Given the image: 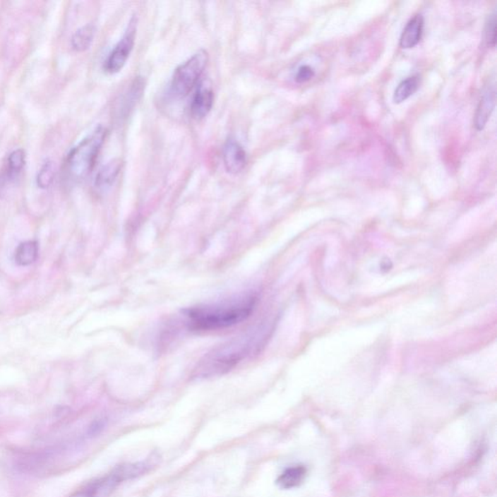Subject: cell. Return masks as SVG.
Returning a JSON list of instances; mask_svg holds the SVG:
<instances>
[{
    "mask_svg": "<svg viewBox=\"0 0 497 497\" xmlns=\"http://www.w3.org/2000/svg\"><path fill=\"white\" fill-rule=\"evenodd\" d=\"M95 27L92 25H85L79 28L72 37V46L75 50L83 52L87 50L92 45L93 37H95Z\"/></svg>",
    "mask_w": 497,
    "mask_h": 497,
    "instance_id": "cell-14",
    "label": "cell"
},
{
    "mask_svg": "<svg viewBox=\"0 0 497 497\" xmlns=\"http://www.w3.org/2000/svg\"><path fill=\"white\" fill-rule=\"evenodd\" d=\"M151 468L152 463L148 460L124 463L102 477L90 481L69 497H109L121 483L139 477Z\"/></svg>",
    "mask_w": 497,
    "mask_h": 497,
    "instance_id": "cell-3",
    "label": "cell"
},
{
    "mask_svg": "<svg viewBox=\"0 0 497 497\" xmlns=\"http://www.w3.org/2000/svg\"><path fill=\"white\" fill-rule=\"evenodd\" d=\"M136 36V20L132 19L129 23L128 30L123 37L116 44L114 50L109 54L105 62V70L109 73H116L120 71L129 58Z\"/></svg>",
    "mask_w": 497,
    "mask_h": 497,
    "instance_id": "cell-6",
    "label": "cell"
},
{
    "mask_svg": "<svg viewBox=\"0 0 497 497\" xmlns=\"http://www.w3.org/2000/svg\"><path fill=\"white\" fill-rule=\"evenodd\" d=\"M121 168V162L120 160H114L112 162H108L97 173V178H95V186L100 190L110 188L118 177Z\"/></svg>",
    "mask_w": 497,
    "mask_h": 497,
    "instance_id": "cell-12",
    "label": "cell"
},
{
    "mask_svg": "<svg viewBox=\"0 0 497 497\" xmlns=\"http://www.w3.org/2000/svg\"><path fill=\"white\" fill-rule=\"evenodd\" d=\"M419 88V78L417 76L409 77L407 79L401 82L398 87L396 88L395 95H393V101L395 103H402L403 101L407 100L411 95L417 92Z\"/></svg>",
    "mask_w": 497,
    "mask_h": 497,
    "instance_id": "cell-15",
    "label": "cell"
},
{
    "mask_svg": "<svg viewBox=\"0 0 497 497\" xmlns=\"http://www.w3.org/2000/svg\"><path fill=\"white\" fill-rule=\"evenodd\" d=\"M306 474V468L302 465L287 468L277 479V485L283 489L297 488L304 481Z\"/></svg>",
    "mask_w": 497,
    "mask_h": 497,
    "instance_id": "cell-11",
    "label": "cell"
},
{
    "mask_svg": "<svg viewBox=\"0 0 497 497\" xmlns=\"http://www.w3.org/2000/svg\"><path fill=\"white\" fill-rule=\"evenodd\" d=\"M486 38L489 46L494 47L496 43V16L491 15L486 23Z\"/></svg>",
    "mask_w": 497,
    "mask_h": 497,
    "instance_id": "cell-18",
    "label": "cell"
},
{
    "mask_svg": "<svg viewBox=\"0 0 497 497\" xmlns=\"http://www.w3.org/2000/svg\"><path fill=\"white\" fill-rule=\"evenodd\" d=\"M424 31V18L416 15L409 20L400 37V47L403 49L414 48L421 41Z\"/></svg>",
    "mask_w": 497,
    "mask_h": 497,
    "instance_id": "cell-10",
    "label": "cell"
},
{
    "mask_svg": "<svg viewBox=\"0 0 497 497\" xmlns=\"http://www.w3.org/2000/svg\"><path fill=\"white\" fill-rule=\"evenodd\" d=\"M496 106V90L489 87L481 95L475 115V126L478 131L485 128Z\"/></svg>",
    "mask_w": 497,
    "mask_h": 497,
    "instance_id": "cell-9",
    "label": "cell"
},
{
    "mask_svg": "<svg viewBox=\"0 0 497 497\" xmlns=\"http://www.w3.org/2000/svg\"><path fill=\"white\" fill-rule=\"evenodd\" d=\"M38 245L35 241L20 243L16 248L15 261L19 265L27 266L37 260Z\"/></svg>",
    "mask_w": 497,
    "mask_h": 497,
    "instance_id": "cell-13",
    "label": "cell"
},
{
    "mask_svg": "<svg viewBox=\"0 0 497 497\" xmlns=\"http://www.w3.org/2000/svg\"><path fill=\"white\" fill-rule=\"evenodd\" d=\"M315 76V71L312 67L303 66L300 67L295 76V81L297 83H305L310 81Z\"/></svg>",
    "mask_w": 497,
    "mask_h": 497,
    "instance_id": "cell-19",
    "label": "cell"
},
{
    "mask_svg": "<svg viewBox=\"0 0 497 497\" xmlns=\"http://www.w3.org/2000/svg\"><path fill=\"white\" fill-rule=\"evenodd\" d=\"M105 136L106 129L100 126L70 152L67 167L72 177L81 180L92 172Z\"/></svg>",
    "mask_w": 497,
    "mask_h": 497,
    "instance_id": "cell-4",
    "label": "cell"
},
{
    "mask_svg": "<svg viewBox=\"0 0 497 497\" xmlns=\"http://www.w3.org/2000/svg\"><path fill=\"white\" fill-rule=\"evenodd\" d=\"M54 178V168L51 162H46L39 171L37 176V185L41 188H48L53 183Z\"/></svg>",
    "mask_w": 497,
    "mask_h": 497,
    "instance_id": "cell-17",
    "label": "cell"
},
{
    "mask_svg": "<svg viewBox=\"0 0 497 497\" xmlns=\"http://www.w3.org/2000/svg\"><path fill=\"white\" fill-rule=\"evenodd\" d=\"M214 102L212 90L206 85H200L191 101V113L194 120L200 121L211 111Z\"/></svg>",
    "mask_w": 497,
    "mask_h": 497,
    "instance_id": "cell-8",
    "label": "cell"
},
{
    "mask_svg": "<svg viewBox=\"0 0 497 497\" xmlns=\"http://www.w3.org/2000/svg\"><path fill=\"white\" fill-rule=\"evenodd\" d=\"M25 152L22 149L16 150L10 154L8 157V164H9V176L14 177L18 173L20 172L25 167Z\"/></svg>",
    "mask_w": 497,
    "mask_h": 497,
    "instance_id": "cell-16",
    "label": "cell"
},
{
    "mask_svg": "<svg viewBox=\"0 0 497 497\" xmlns=\"http://www.w3.org/2000/svg\"><path fill=\"white\" fill-rule=\"evenodd\" d=\"M222 159L225 169L233 174L241 172L247 164V154L234 139L227 140L222 151Z\"/></svg>",
    "mask_w": 497,
    "mask_h": 497,
    "instance_id": "cell-7",
    "label": "cell"
},
{
    "mask_svg": "<svg viewBox=\"0 0 497 497\" xmlns=\"http://www.w3.org/2000/svg\"><path fill=\"white\" fill-rule=\"evenodd\" d=\"M208 62V54L200 50L181 64L173 74L171 90L177 97H184L193 90L203 73Z\"/></svg>",
    "mask_w": 497,
    "mask_h": 497,
    "instance_id": "cell-5",
    "label": "cell"
},
{
    "mask_svg": "<svg viewBox=\"0 0 497 497\" xmlns=\"http://www.w3.org/2000/svg\"><path fill=\"white\" fill-rule=\"evenodd\" d=\"M258 297L253 292L235 295L184 311L188 328L198 331L222 330L247 320L255 310Z\"/></svg>",
    "mask_w": 497,
    "mask_h": 497,
    "instance_id": "cell-1",
    "label": "cell"
},
{
    "mask_svg": "<svg viewBox=\"0 0 497 497\" xmlns=\"http://www.w3.org/2000/svg\"><path fill=\"white\" fill-rule=\"evenodd\" d=\"M266 328H255L239 337L233 338L224 345L217 347L206 354L196 367V376L209 378L219 376L230 371L243 359L258 353L268 337Z\"/></svg>",
    "mask_w": 497,
    "mask_h": 497,
    "instance_id": "cell-2",
    "label": "cell"
}]
</instances>
